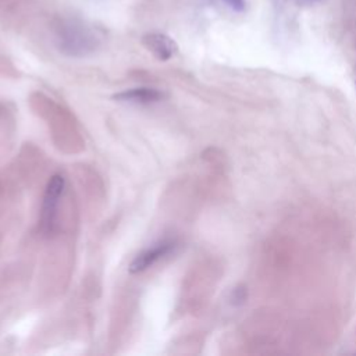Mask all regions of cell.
<instances>
[{
	"mask_svg": "<svg viewBox=\"0 0 356 356\" xmlns=\"http://www.w3.org/2000/svg\"><path fill=\"white\" fill-rule=\"evenodd\" d=\"M64 177L63 175H53L47 184L44 192V200L42 207V225L46 231L51 229L56 217V209L58 204V199L64 189Z\"/></svg>",
	"mask_w": 356,
	"mask_h": 356,
	"instance_id": "cell-1",
	"label": "cell"
},
{
	"mask_svg": "<svg viewBox=\"0 0 356 356\" xmlns=\"http://www.w3.org/2000/svg\"><path fill=\"white\" fill-rule=\"evenodd\" d=\"M225 6L236 13H242L245 10V0H222Z\"/></svg>",
	"mask_w": 356,
	"mask_h": 356,
	"instance_id": "cell-5",
	"label": "cell"
},
{
	"mask_svg": "<svg viewBox=\"0 0 356 356\" xmlns=\"http://www.w3.org/2000/svg\"><path fill=\"white\" fill-rule=\"evenodd\" d=\"M163 97V93L153 88H135L114 95V99L129 103H154Z\"/></svg>",
	"mask_w": 356,
	"mask_h": 356,
	"instance_id": "cell-4",
	"label": "cell"
},
{
	"mask_svg": "<svg viewBox=\"0 0 356 356\" xmlns=\"http://www.w3.org/2000/svg\"><path fill=\"white\" fill-rule=\"evenodd\" d=\"M143 46L161 61L170 60L178 50V46L172 38L160 32H150L142 38Z\"/></svg>",
	"mask_w": 356,
	"mask_h": 356,
	"instance_id": "cell-2",
	"label": "cell"
},
{
	"mask_svg": "<svg viewBox=\"0 0 356 356\" xmlns=\"http://www.w3.org/2000/svg\"><path fill=\"white\" fill-rule=\"evenodd\" d=\"M174 243L168 242V241H163L156 243L154 246L140 252L129 264V273L136 274V273H142L146 268H149L150 266H153L159 259H161L163 256H165L171 249H172Z\"/></svg>",
	"mask_w": 356,
	"mask_h": 356,
	"instance_id": "cell-3",
	"label": "cell"
},
{
	"mask_svg": "<svg viewBox=\"0 0 356 356\" xmlns=\"http://www.w3.org/2000/svg\"><path fill=\"white\" fill-rule=\"evenodd\" d=\"M296 1H298V4H300V6L309 7V6L318 4V3H321V1H324V0H296Z\"/></svg>",
	"mask_w": 356,
	"mask_h": 356,
	"instance_id": "cell-6",
	"label": "cell"
}]
</instances>
